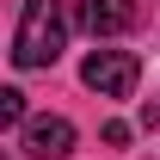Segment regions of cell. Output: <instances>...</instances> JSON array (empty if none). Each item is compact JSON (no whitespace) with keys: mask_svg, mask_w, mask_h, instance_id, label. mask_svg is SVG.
Returning <instances> with one entry per match:
<instances>
[{"mask_svg":"<svg viewBox=\"0 0 160 160\" xmlns=\"http://www.w3.org/2000/svg\"><path fill=\"white\" fill-rule=\"evenodd\" d=\"M68 43V12L62 0H25L19 12V31H12V62L19 68H49Z\"/></svg>","mask_w":160,"mask_h":160,"instance_id":"obj_1","label":"cell"},{"mask_svg":"<svg viewBox=\"0 0 160 160\" xmlns=\"http://www.w3.org/2000/svg\"><path fill=\"white\" fill-rule=\"evenodd\" d=\"M0 123H6V129L25 123V92H19V86H0Z\"/></svg>","mask_w":160,"mask_h":160,"instance_id":"obj_5","label":"cell"},{"mask_svg":"<svg viewBox=\"0 0 160 160\" xmlns=\"http://www.w3.org/2000/svg\"><path fill=\"white\" fill-rule=\"evenodd\" d=\"M74 19L92 37H117V31L136 25V0H74Z\"/></svg>","mask_w":160,"mask_h":160,"instance_id":"obj_4","label":"cell"},{"mask_svg":"<svg viewBox=\"0 0 160 160\" xmlns=\"http://www.w3.org/2000/svg\"><path fill=\"white\" fill-rule=\"evenodd\" d=\"M80 80H86L99 99H129L136 80H142V62H136V49H92L86 68H80Z\"/></svg>","mask_w":160,"mask_h":160,"instance_id":"obj_2","label":"cell"},{"mask_svg":"<svg viewBox=\"0 0 160 160\" xmlns=\"http://www.w3.org/2000/svg\"><path fill=\"white\" fill-rule=\"evenodd\" d=\"M25 154H31V160L74 154V123H68V117H31V123H25Z\"/></svg>","mask_w":160,"mask_h":160,"instance_id":"obj_3","label":"cell"}]
</instances>
